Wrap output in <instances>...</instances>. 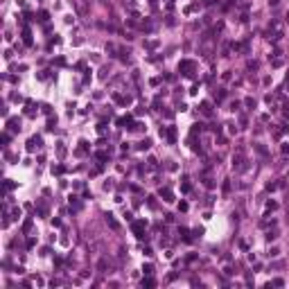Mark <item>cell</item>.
Wrapping results in <instances>:
<instances>
[{
	"label": "cell",
	"instance_id": "ab89813d",
	"mask_svg": "<svg viewBox=\"0 0 289 289\" xmlns=\"http://www.w3.org/2000/svg\"><path fill=\"white\" fill-rule=\"evenodd\" d=\"M54 124H56V118H50L47 120V129H54Z\"/></svg>",
	"mask_w": 289,
	"mask_h": 289
},
{
	"label": "cell",
	"instance_id": "f546056e",
	"mask_svg": "<svg viewBox=\"0 0 289 289\" xmlns=\"http://www.w3.org/2000/svg\"><path fill=\"white\" fill-rule=\"evenodd\" d=\"M276 237H278V230H269V233H267V239H269V242H273Z\"/></svg>",
	"mask_w": 289,
	"mask_h": 289
},
{
	"label": "cell",
	"instance_id": "5b68a950",
	"mask_svg": "<svg viewBox=\"0 0 289 289\" xmlns=\"http://www.w3.org/2000/svg\"><path fill=\"white\" fill-rule=\"evenodd\" d=\"M158 194H160L163 201H167V203H172V201H174V192H172L167 185H165V188H160V190H158Z\"/></svg>",
	"mask_w": 289,
	"mask_h": 289
},
{
	"label": "cell",
	"instance_id": "8992f818",
	"mask_svg": "<svg viewBox=\"0 0 289 289\" xmlns=\"http://www.w3.org/2000/svg\"><path fill=\"white\" fill-rule=\"evenodd\" d=\"M38 147H41V138L38 136H32L30 140H27V151H36Z\"/></svg>",
	"mask_w": 289,
	"mask_h": 289
},
{
	"label": "cell",
	"instance_id": "ac0fdd59",
	"mask_svg": "<svg viewBox=\"0 0 289 289\" xmlns=\"http://www.w3.org/2000/svg\"><path fill=\"white\" fill-rule=\"evenodd\" d=\"M201 113H203V115H213V104H210V102H201Z\"/></svg>",
	"mask_w": 289,
	"mask_h": 289
},
{
	"label": "cell",
	"instance_id": "8fae6325",
	"mask_svg": "<svg viewBox=\"0 0 289 289\" xmlns=\"http://www.w3.org/2000/svg\"><path fill=\"white\" fill-rule=\"evenodd\" d=\"M88 149H91V147H88V142L81 140V142H79V147L75 149V154H77V156H84V154H88Z\"/></svg>",
	"mask_w": 289,
	"mask_h": 289
},
{
	"label": "cell",
	"instance_id": "603a6c76",
	"mask_svg": "<svg viewBox=\"0 0 289 289\" xmlns=\"http://www.w3.org/2000/svg\"><path fill=\"white\" fill-rule=\"evenodd\" d=\"M282 285H285V280H282V278H273V280L269 282L267 287H282Z\"/></svg>",
	"mask_w": 289,
	"mask_h": 289
},
{
	"label": "cell",
	"instance_id": "277c9868",
	"mask_svg": "<svg viewBox=\"0 0 289 289\" xmlns=\"http://www.w3.org/2000/svg\"><path fill=\"white\" fill-rule=\"evenodd\" d=\"M233 167L237 169V172H244L246 169V160H244V151L239 149L235 156H233Z\"/></svg>",
	"mask_w": 289,
	"mask_h": 289
},
{
	"label": "cell",
	"instance_id": "f35d334b",
	"mask_svg": "<svg viewBox=\"0 0 289 289\" xmlns=\"http://www.w3.org/2000/svg\"><path fill=\"white\" fill-rule=\"evenodd\" d=\"M34 246H36V239L30 237V239H27V248H34Z\"/></svg>",
	"mask_w": 289,
	"mask_h": 289
},
{
	"label": "cell",
	"instance_id": "f6af8a7d",
	"mask_svg": "<svg viewBox=\"0 0 289 289\" xmlns=\"http://www.w3.org/2000/svg\"><path fill=\"white\" fill-rule=\"evenodd\" d=\"M239 109V102H230V111H237Z\"/></svg>",
	"mask_w": 289,
	"mask_h": 289
},
{
	"label": "cell",
	"instance_id": "83f0119b",
	"mask_svg": "<svg viewBox=\"0 0 289 289\" xmlns=\"http://www.w3.org/2000/svg\"><path fill=\"white\" fill-rule=\"evenodd\" d=\"M224 97H226V91H224V88H219V93H215V100H217V102H221Z\"/></svg>",
	"mask_w": 289,
	"mask_h": 289
},
{
	"label": "cell",
	"instance_id": "e0dca14e",
	"mask_svg": "<svg viewBox=\"0 0 289 289\" xmlns=\"http://www.w3.org/2000/svg\"><path fill=\"white\" fill-rule=\"evenodd\" d=\"M149 147H151V140H149V138H144V140H140V142L136 144V149H140V151H147Z\"/></svg>",
	"mask_w": 289,
	"mask_h": 289
},
{
	"label": "cell",
	"instance_id": "f907efd6",
	"mask_svg": "<svg viewBox=\"0 0 289 289\" xmlns=\"http://www.w3.org/2000/svg\"><path fill=\"white\" fill-rule=\"evenodd\" d=\"M285 86H287V88H289V77H287V84H285Z\"/></svg>",
	"mask_w": 289,
	"mask_h": 289
},
{
	"label": "cell",
	"instance_id": "4dcf8cb0",
	"mask_svg": "<svg viewBox=\"0 0 289 289\" xmlns=\"http://www.w3.org/2000/svg\"><path fill=\"white\" fill-rule=\"evenodd\" d=\"M47 18H50V14H47V12H45V9H43V12H38V21H43V23H45V21H47Z\"/></svg>",
	"mask_w": 289,
	"mask_h": 289
},
{
	"label": "cell",
	"instance_id": "ba28073f",
	"mask_svg": "<svg viewBox=\"0 0 289 289\" xmlns=\"http://www.w3.org/2000/svg\"><path fill=\"white\" fill-rule=\"evenodd\" d=\"M7 129L9 131H21V120L18 118H7Z\"/></svg>",
	"mask_w": 289,
	"mask_h": 289
},
{
	"label": "cell",
	"instance_id": "2e32d148",
	"mask_svg": "<svg viewBox=\"0 0 289 289\" xmlns=\"http://www.w3.org/2000/svg\"><path fill=\"white\" fill-rule=\"evenodd\" d=\"M23 41H25V45H32L34 41H32V32H30V27H23Z\"/></svg>",
	"mask_w": 289,
	"mask_h": 289
},
{
	"label": "cell",
	"instance_id": "60d3db41",
	"mask_svg": "<svg viewBox=\"0 0 289 289\" xmlns=\"http://www.w3.org/2000/svg\"><path fill=\"white\" fill-rule=\"evenodd\" d=\"M248 70H257V61H248Z\"/></svg>",
	"mask_w": 289,
	"mask_h": 289
},
{
	"label": "cell",
	"instance_id": "3957f363",
	"mask_svg": "<svg viewBox=\"0 0 289 289\" xmlns=\"http://www.w3.org/2000/svg\"><path fill=\"white\" fill-rule=\"evenodd\" d=\"M144 226H147V224H144L142 219H138V221H133V224H131V230H133V235H136L138 239H144V242H147V235H144Z\"/></svg>",
	"mask_w": 289,
	"mask_h": 289
},
{
	"label": "cell",
	"instance_id": "30bf717a",
	"mask_svg": "<svg viewBox=\"0 0 289 289\" xmlns=\"http://www.w3.org/2000/svg\"><path fill=\"white\" fill-rule=\"evenodd\" d=\"M115 124H118L120 129H129V124H131V115H124V118H118V120H115Z\"/></svg>",
	"mask_w": 289,
	"mask_h": 289
},
{
	"label": "cell",
	"instance_id": "c3c4849f",
	"mask_svg": "<svg viewBox=\"0 0 289 289\" xmlns=\"http://www.w3.org/2000/svg\"><path fill=\"white\" fill-rule=\"evenodd\" d=\"M206 5H215V0H206Z\"/></svg>",
	"mask_w": 289,
	"mask_h": 289
},
{
	"label": "cell",
	"instance_id": "f1b7e54d",
	"mask_svg": "<svg viewBox=\"0 0 289 289\" xmlns=\"http://www.w3.org/2000/svg\"><path fill=\"white\" fill-rule=\"evenodd\" d=\"M95 156H97V160H109V154L106 151H97Z\"/></svg>",
	"mask_w": 289,
	"mask_h": 289
},
{
	"label": "cell",
	"instance_id": "d590c367",
	"mask_svg": "<svg viewBox=\"0 0 289 289\" xmlns=\"http://www.w3.org/2000/svg\"><path fill=\"white\" fill-rule=\"evenodd\" d=\"M276 208H278L276 201H269V203H267V210H269V213H271V210H276Z\"/></svg>",
	"mask_w": 289,
	"mask_h": 289
},
{
	"label": "cell",
	"instance_id": "b9f144b4",
	"mask_svg": "<svg viewBox=\"0 0 289 289\" xmlns=\"http://www.w3.org/2000/svg\"><path fill=\"white\" fill-rule=\"evenodd\" d=\"M230 77H233V75H230V70H226L224 75H221V79H224V81H228V79H230Z\"/></svg>",
	"mask_w": 289,
	"mask_h": 289
},
{
	"label": "cell",
	"instance_id": "7c38bea8",
	"mask_svg": "<svg viewBox=\"0 0 289 289\" xmlns=\"http://www.w3.org/2000/svg\"><path fill=\"white\" fill-rule=\"evenodd\" d=\"M287 131H289V127H287V124H278V127L273 129V136H276V138H282Z\"/></svg>",
	"mask_w": 289,
	"mask_h": 289
},
{
	"label": "cell",
	"instance_id": "7402d4cb",
	"mask_svg": "<svg viewBox=\"0 0 289 289\" xmlns=\"http://www.w3.org/2000/svg\"><path fill=\"white\" fill-rule=\"evenodd\" d=\"M77 12H79L81 16L88 14V7H86V2H77Z\"/></svg>",
	"mask_w": 289,
	"mask_h": 289
},
{
	"label": "cell",
	"instance_id": "1f68e13d",
	"mask_svg": "<svg viewBox=\"0 0 289 289\" xmlns=\"http://www.w3.org/2000/svg\"><path fill=\"white\" fill-rule=\"evenodd\" d=\"M142 271H144V276H151V273H154V267H151V264H144Z\"/></svg>",
	"mask_w": 289,
	"mask_h": 289
},
{
	"label": "cell",
	"instance_id": "9a60e30c",
	"mask_svg": "<svg viewBox=\"0 0 289 289\" xmlns=\"http://www.w3.org/2000/svg\"><path fill=\"white\" fill-rule=\"evenodd\" d=\"M106 224H109V228H111V230H120V224L115 221V217H113V215H106Z\"/></svg>",
	"mask_w": 289,
	"mask_h": 289
},
{
	"label": "cell",
	"instance_id": "7dc6e473",
	"mask_svg": "<svg viewBox=\"0 0 289 289\" xmlns=\"http://www.w3.org/2000/svg\"><path fill=\"white\" fill-rule=\"evenodd\" d=\"M2 144H9V133H2Z\"/></svg>",
	"mask_w": 289,
	"mask_h": 289
},
{
	"label": "cell",
	"instance_id": "7a4b0ae2",
	"mask_svg": "<svg viewBox=\"0 0 289 289\" xmlns=\"http://www.w3.org/2000/svg\"><path fill=\"white\" fill-rule=\"evenodd\" d=\"M179 72H181L183 77H194V72H197V63H194V61H190V59H183V61L179 63Z\"/></svg>",
	"mask_w": 289,
	"mask_h": 289
},
{
	"label": "cell",
	"instance_id": "5bb4252c",
	"mask_svg": "<svg viewBox=\"0 0 289 289\" xmlns=\"http://www.w3.org/2000/svg\"><path fill=\"white\" fill-rule=\"evenodd\" d=\"M138 27H140L142 32H147V34H151V32H154V23H151V21H142Z\"/></svg>",
	"mask_w": 289,
	"mask_h": 289
},
{
	"label": "cell",
	"instance_id": "d6986e66",
	"mask_svg": "<svg viewBox=\"0 0 289 289\" xmlns=\"http://www.w3.org/2000/svg\"><path fill=\"white\" fill-rule=\"evenodd\" d=\"M179 235H181L183 242H190V239H192V235H190V230H188V228H181V226H179Z\"/></svg>",
	"mask_w": 289,
	"mask_h": 289
},
{
	"label": "cell",
	"instance_id": "e575fe53",
	"mask_svg": "<svg viewBox=\"0 0 289 289\" xmlns=\"http://www.w3.org/2000/svg\"><path fill=\"white\" fill-rule=\"evenodd\" d=\"M30 228H32V219H27L25 224H23V233H27V230H30Z\"/></svg>",
	"mask_w": 289,
	"mask_h": 289
},
{
	"label": "cell",
	"instance_id": "44dd1931",
	"mask_svg": "<svg viewBox=\"0 0 289 289\" xmlns=\"http://www.w3.org/2000/svg\"><path fill=\"white\" fill-rule=\"evenodd\" d=\"M253 149H255V151L260 154V156H267V154H269V151H267V147H262L260 142H255V144H253Z\"/></svg>",
	"mask_w": 289,
	"mask_h": 289
},
{
	"label": "cell",
	"instance_id": "ffe728a7",
	"mask_svg": "<svg viewBox=\"0 0 289 289\" xmlns=\"http://www.w3.org/2000/svg\"><path fill=\"white\" fill-rule=\"evenodd\" d=\"M201 181H203V185H206L208 190H213V188H215V179H210V176L203 174V179H201Z\"/></svg>",
	"mask_w": 289,
	"mask_h": 289
},
{
	"label": "cell",
	"instance_id": "816d5d0a",
	"mask_svg": "<svg viewBox=\"0 0 289 289\" xmlns=\"http://www.w3.org/2000/svg\"><path fill=\"white\" fill-rule=\"evenodd\" d=\"M287 21H289V12H287Z\"/></svg>",
	"mask_w": 289,
	"mask_h": 289
},
{
	"label": "cell",
	"instance_id": "8d00e7d4",
	"mask_svg": "<svg viewBox=\"0 0 289 289\" xmlns=\"http://www.w3.org/2000/svg\"><path fill=\"white\" fill-rule=\"evenodd\" d=\"M181 190H183V192H190V183H188V179H183V185H181Z\"/></svg>",
	"mask_w": 289,
	"mask_h": 289
},
{
	"label": "cell",
	"instance_id": "ee69618b",
	"mask_svg": "<svg viewBox=\"0 0 289 289\" xmlns=\"http://www.w3.org/2000/svg\"><path fill=\"white\" fill-rule=\"evenodd\" d=\"M179 210H183V213L188 210V203H185V201H181V203H179Z\"/></svg>",
	"mask_w": 289,
	"mask_h": 289
},
{
	"label": "cell",
	"instance_id": "4316f807",
	"mask_svg": "<svg viewBox=\"0 0 289 289\" xmlns=\"http://www.w3.org/2000/svg\"><path fill=\"white\" fill-rule=\"evenodd\" d=\"M63 172H66L63 165H52V174H63Z\"/></svg>",
	"mask_w": 289,
	"mask_h": 289
},
{
	"label": "cell",
	"instance_id": "836d02e7",
	"mask_svg": "<svg viewBox=\"0 0 289 289\" xmlns=\"http://www.w3.org/2000/svg\"><path fill=\"white\" fill-rule=\"evenodd\" d=\"M14 188H16V183H12V181H5V190H7V192H12Z\"/></svg>",
	"mask_w": 289,
	"mask_h": 289
},
{
	"label": "cell",
	"instance_id": "d6a6232c",
	"mask_svg": "<svg viewBox=\"0 0 289 289\" xmlns=\"http://www.w3.org/2000/svg\"><path fill=\"white\" fill-rule=\"evenodd\" d=\"M244 104H246L248 109H255V100H253V97H246V100H244Z\"/></svg>",
	"mask_w": 289,
	"mask_h": 289
},
{
	"label": "cell",
	"instance_id": "7bdbcfd3",
	"mask_svg": "<svg viewBox=\"0 0 289 289\" xmlns=\"http://www.w3.org/2000/svg\"><path fill=\"white\" fill-rule=\"evenodd\" d=\"M278 253H280L278 248H271V251H269V257H278Z\"/></svg>",
	"mask_w": 289,
	"mask_h": 289
},
{
	"label": "cell",
	"instance_id": "4fadbf2b",
	"mask_svg": "<svg viewBox=\"0 0 289 289\" xmlns=\"http://www.w3.org/2000/svg\"><path fill=\"white\" fill-rule=\"evenodd\" d=\"M109 267H111V264H109V260H106V257H102L100 262H97V271H100V273H106V271H109Z\"/></svg>",
	"mask_w": 289,
	"mask_h": 289
},
{
	"label": "cell",
	"instance_id": "484cf974",
	"mask_svg": "<svg viewBox=\"0 0 289 289\" xmlns=\"http://www.w3.org/2000/svg\"><path fill=\"white\" fill-rule=\"evenodd\" d=\"M142 287H156V280H151V278H142Z\"/></svg>",
	"mask_w": 289,
	"mask_h": 289
},
{
	"label": "cell",
	"instance_id": "681fc988",
	"mask_svg": "<svg viewBox=\"0 0 289 289\" xmlns=\"http://www.w3.org/2000/svg\"><path fill=\"white\" fill-rule=\"evenodd\" d=\"M285 118H287V120H289V111H285Z\"/></svg>",
	"mask_w": 289,
	"mask_h": 289
},
{
	"label": "cell",
	"instance_id": "52a82bcc",
	"mask_svg": "<svg viewBox=\"0 0 289 289\" xmlns=\"http://www.w3.org/2000/svg\"><path fill=\"white\" fill-rule=\"evenodd\" d=\"M113 102H115V104H120V106H127V104L131 102V97H129V95L124 97V95H120V93H113Z\"/></svg>",
	"mask_w": 289,
	"mask_h": 289
},
{
	"label": "cell",
	"instance_id": "6da1fadb",
	"mask_svg": "<svg viewBox=\"0 0 289 289\" xmlns=\"http://www.w3.org/2000/svg\"><path fill=\"white\" fill-rule=\"evenodd\" d=\"M280 36H282V23L280 21H271L269 23V30H267V38L271 43H276V41H280Z\"/></svg>",
	"mask_w": 289,
	"mask_h": 289
},
{
	"label": "cell",
	"instance_id": "d4e9b609",
	"mask_svg": "<svg viewBox=\"0 0 289 289\" xmlns=\"http://www.w3.org/2000/svg\"><path fill=\"white\" fill-rule=\"evenodd\" d=\"M144 47H147V50H156V47H158V41H156V38H154V41H144Z\"/></svg>",
	"mask_w": 289,
	"mask_h": 289
},
{
	"label": "cell",
	"instance_id": "bcb514c9",
	"mask_svg": "<svg viewBox=\"0 0 289 289\" xmlns=\"http://www.w3.org/2000/svg\"><path fill=\"white\" fill-rule=\"evenodd\" d=\"M12 215L18 219V217H21V208H14V210H12Z\"/></svg>",
	"mask_w": 289,
	"mask_h": 289
},
{
	"label": "cell",
	"instance_id": "74e56055",
	"mask_svg": "<svg viewBox=\"0 0 289 289\" xmlns=\"http://www.w3.org/2000/svg\"><path fill=\"white\" fill-rule=\"evenodd\" d=\"M192 235H194V237H201V235H203V228H194V230H192Z\"/></svg>",
	"mask_w": 289,
	"mask_h": 289
},
{
	"label": "cell",
	"instance_id": "9c48e42d",
	"mask_svg": "<svg viewBox=\"0 0 289 289\" xmlns=\"http://www.w3.org/2000/svg\"><path fill=\"white\" fill-rule=\"evenodd\" d=\"M165 138H167L169 144H174L176 142V129L174 127H165Z\"/></svg>",
	"mask_w": 289,
	"mask_h": 289
},
{
	"label": "cell",
	"instance_id": "cb8c5ba5",
	"mask_svg": "<svg viewBox=\"0 0 289 289\" xmlns=\"http://www.w3.org/2000/svg\"><path fill=\"white\" fill-rule=\"evenodd\" d=\"M81 208V203L77 201V197H70V210H79Z\"/></svg>",
	"mask_w": 289,
	"mask_h": 289
}]
</instances>
